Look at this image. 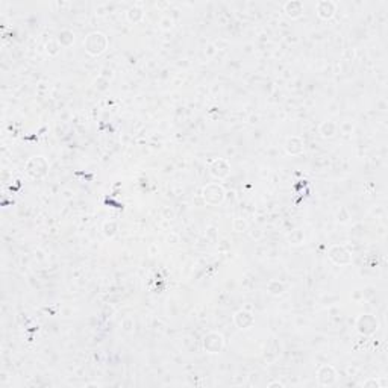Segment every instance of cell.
Instances as JSON below:
<instances>
[{"instance_id": "6da1fadb", "label": "cell", "mask_w": 388, "mask_h": 388, "mask_svg": "<svg viewBox=\"0 0 388 388\" xmlns=\"http://www.w3.org/2000/svg\"><path fill=\"white\" fill-rule=\"evenodd\" d=\"M106 46H108V39L102 32H93L85 39V49L90 55H93V57H97V55L103 53Z\"/></svg>"}, {"instance_id": "7a4b0ae2", "label": "cell", "mask_w": 388, "mask_h": 388, "mask_svg": "<svg viewBox=\"0 0 388 388\" xmlns=\"http://www.w3.org/2000/svg\"><path fill=\"white\" fill-rule=\"evenodd\" d=\"M47 169H49V164H47V161L43 156L32 158L31 161H27V165H26L27 175H29L31 177H34V179L44 177L46 173H47Z\"/></svg>"}, {"instance_id": "3957f363", "label": "cell", "mask_w": 388, "mask_h": 388, "mask_svg": "<svg viewBox=\"0 0 388 388\" xmlns=\"http://www.w3.org/2000/svg\"><path fill=\"white\" fill-rule=\"evenodd\" d=\"M203 197L208 203L217 205L225 200V190L218 184H211L203 188Z\"/></svg>"}, {"instance_id": "277c9868", "label": "cell", "mask_w": 388, "mask_h": 388, "mask_svg": "<svg viewBox=\"0 0 388 388\" xmlns=\"http://www.w3.org/2000/svg\"><path fill=\"white\" fill-rule=\"evenodd\" d=\"M203 348L210 353H218L221 350V348H223V337H221L220 334H215V332H211V334H208L205 337Z\"/></svg>"}, {"instance_id": "5b68a950", "label": "cell", "mask_w": 388, "mask_h": 388, "mask_svg": "<svg viewBox=\"0 0 388 388\" xmlns=\"http://www.w3.org/2000/svg\"><path fill=\"white\" fill-rule=\"evenodd\" d=\"M329 258L334 261L335 264H340V266L349 264V262L352 261L350 253L346 251L343 246H332L329 249Z\"/></svg>"}, {"instance_id": "8992f818", "label": "cell", "mask_w": 388, "mask_h": 388, "mask_svg": "<svg viewBox=\"0 0 388 388\" xmlns=\"http://www.w3.org/2000/svg\"><path fill=\"white\" fill-rule=\"evenodd\" d=\"M358 329L363 334H373L378 329V320L371 315H363L358 320Z\"/></svg>"}, {"instance_id": "52a82bcc", "label": "cell", "mask_w": 388, "mask_h": 388, "mask_svg": "<svg viewBox=\"0 0 388 388\" xmlns=\"http://www.w3.org/2000/svg\"><path fill=\"white\" fill-rule=\"evenodd\" d=\"M229 170H231V167H229L228 161H225V159H215V161L210 165V172H211V175L215 176V177H218V179L226 177V176L229 175Z\"/></svg>"}, {"instance_id": "ba28073f", "label": "cell", "mask_w": 388, "mask_h": 388, "mask_svg": "<svg viewBox=\"0 0 388 388\" xmlns=\"http://www.w3.org/2000/svg\"><path fill=\"white\" fill-rule=\"evenodd\" d=\"M335 370L330 366H323L317 373V379L322 385H332L335 382Z\"/></svg>"}, {"instance_id": "9c48e42d", "label": "cell", "mask_w": 388, "mask_h": 388, "mask_svg": "<svg viewBox=\"0 0 388 388\" xmlns=\"http://www.w3.org/2000/svg\"><path fill=\"white\" fill-rule=\"evenodd\" d=\"M335 3L332 2H320L317 5V14L320 16L322 19H330L332 16L335 14Z\"/></svg>"}, {"instance_id": "30bf717a", "label": "cell", "mask_w": 388, "mask_h": 388, "mask_svg": "<svg viewBox=\"0 0 388 388\" xmlns=\"http://www.w3.org/2000/svg\"><path fill=\"white\" fill-rule=\"evenodd\" d=\"M235 323H237V326L241 329H247L253 325V317H252V314H249L246 311H238L237 314H235Z\"/></svg>"}, {"instance_id": "8fae6325", "label": "cell", "mask_w": 388, "mask_h": 388, "mask_svg": "<svg viewBox=\"0 0 388 388\" xmlns=\"http://www.w3.org/2000/svg\"><path fill=\"white\" fill-rule=\"evenodd\" d=\"M284 9H285V14H287L288 17H291V19H297V17L302 16V12H303V5H302L300 2H288V3H285Z\"/></svg>"}, {"instance_id": "7c38bea8", "label": "cell", "mask_w": 388, "mask_h": 388, "mask_svg": "<svg viewBox=\"0 0 388 388\" xmlns=\"http://www.w3.org/2000/svg\"><path fill=\"white\" fill-rule=\"evenodd\" d=\"M303 144H302V141L299 140V138H290V140L287 141V144H285V149H287V152L290 155H299L300 152L303 150V147H302Z\"/></svg>"}, {"instance_id": "4fadbf2b", "label": "cell", "mask_w": 388, "mask_h": 388, "mask_svg": "<svg viewBox=\"0 0 388 388\" xmlns=\"http://www.w3.org/2000/svg\"><path fill=\"white\" fill-rule=\"evenodd\" d=\"M128 19H129V21H134V23L140 21L143 19V11L138 9V8H131L128 11Z\"/></svg>"}, {"instance_id": "5bb4252c", "label": "cell", "mask_w": 388, "mask_h": 388, "mask_svg": "<svg viewBox=\"0 0 388 388\" xmlns=\"http://www.w3.org/2000/svg\"><path fill=\"white\" fill-rule=\"evenodd\" d=\"M116 232H117V223H114V221H106L103 226V233L106 237H114Z\"/></svg>"}, {"instance_id": "9a60e30c", "label": "cell", "mask_w": 388, "mask_h": 388, "mask_svg": "<svg viewBox=\"0 0 388 388\" xmlns=\"http://www.w3.org/2000/svg\"><path fill=\"white\" fill-rule=\"evenodd\" d=\"M274 385H279V387H282V384H281V382H272V384H269V387H274Z\"/></svg>"}]
</instances>
